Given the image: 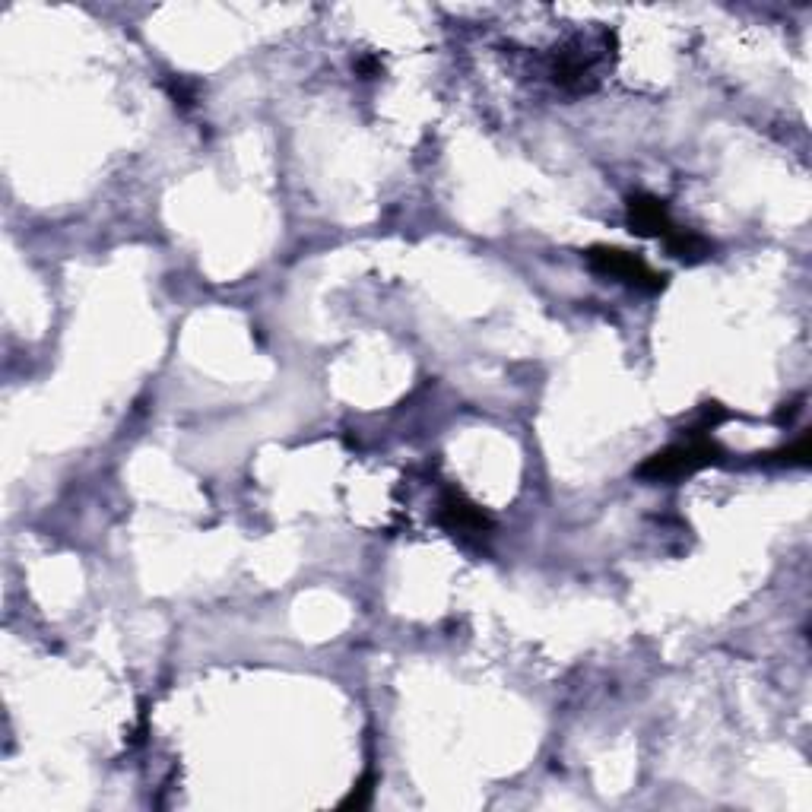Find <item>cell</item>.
Instances as JSON below:
<instances>
[{"label": "cell", "instance_id": "cell-1", "mask_svg": "<svg viewBox=\"0 0 812 812\" xmlns=\"http://www.w3.org/2000/svg\"><path fill=\"white\" fill-rule=\"evenodd\" d=\"M721 448L714 445L705 435H686V441H676V445L663 448L651 454L644 464L638 467V479H651V483H673V479L692 476L698 470H705L721 460Z\"/></svg>", "mask_w": 812, "mask_h": 812}, {"label": "cell", "instance_id": "cell-2", "mask_svg": "<svg viewBox=\"0 0 812 812\" xmlns=\"http://www.w3.org/2000/svg\"><path fill=\"white\" fill-rule=\"evenodd\" d=\"M587 264L594 267L603 276H613V280L629 283L641 292H660L667 286V273H657L651 264H644L638 254L622 251V248H606V245H594L587 248Z\"/></svg>", "mask_w": 812, "mask_h": 812}, {"label": "cell", "instance_id": "cell-3", "mask_svg": "<svg viewBox=\"0 0 812 812\" xmlns=\"http://www.w3.org/2000/svg\"><path fill=\"white\" fill-rule=\"evenodd\" d=\"M438 521L445 530H451L454 537H486L492 530V518L479 508L476 502L460 492V489H445L438 502Z\"/></svg>", "mask_w": 812, "mask_h": 812}, {"label": "cell", "instance_id": "cell-4", "mask_svg": "<svg viewBox=\"0 0 812 812\" xmlns=\"http://www.w3.org/2000/svg\"><path fill=\"white\" fill-rule=\"evenodd\" d=\"M625 219H629L632 232L644 238H667L676 229L667 200H660L654 194H632L629 207H625Z\"/></svg>", "mask_w": 812, "mask_h": 812}, {"label": "cell", "instance_id": "cell-5", "mask_svg": "<svg viewBox=\"0 0 812 812\" xmlns=\"http://www.w3.org/2000/svg\"><path fill=\"white\" fill-rule=\"evenodd\" d=\"M663 245H667V251L673 257H679V261H686V264H701V261H708L714 245L708 242L705 235H698V232H689V229H673L667 238H663Z\"/></svg>", "mask_w": 812, "mask_h": 812}, {"label": "cell", "instance_id": "cell-6", "mask_svg": "<svg viewBox=\"0 0 812 812\" xmlns=\"http://www.w3.org/2000/svg\"><path fill=\"white\" fill-rule=\"evenodd\" d=\"M771 460H778V464H793V467H806L809 464V432H803L793 445L781 448V451H774L768 454Z\"/></svg>", "mask_w": 812, "mask_h": 812}, {"label": "cell", "instance_id": "cell-7", "mask_svg": "<svg viewBox=\"0 0 812 812\" xmlns=\"http://www.w3.org/2000/svg\"><path fill=\"white\" fill-rule=\"evenodd\" d=\"M375 784V774L368 771L365 778L353 787V793H349V797L343 800V809H362V806H368V800H372V787Z\"/></svg>", "mask_w": 812, "mask_h": 812}, {"label": "cell", "instance_id": "cell-8", "mask_svg": "<svg viewBox=\"0 0 812 812\" xmlns=\"http://www.w3.org/2000/svg\"><path fill=\"white\" fill-rule=\"evenodd\" d=\"M169 92H172V99H175V105H181V108H191L194 105V89L184 83L181 77L175 80H169Z\"/></svg>", "mask_w": 812, "mask_h": 812}, {"label": "cell", "instance_id": "cell-9", "mask_svg": "<svg viewBox=\"0 0 812 812\" xmlns=\"http://www.w3.org/2000/svg\"><path fill=\"white\" fill-rule=\"evenodd\" d=\"M356 70L362 73V77H365V80H372V77H375V73L381 70V64H378L375 58H362V61H356Z\"/></svg>", "mask_w": 812, "mask_h": 812}]
</instances>
